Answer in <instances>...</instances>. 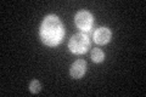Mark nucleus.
Returning <instances> with one entry per match:
<instances>
[{"instance_id": "nucleus-1", "label": "nucleus", "mask_w": 146, "mask_h": 97, "mask_svg": "<svg viewBox=\"0 0 146 97\" xmlns=\"http://www.w3.org/2000/svg\"><path fill=\"white\" fill-rule=\"evenodd\" d=\"M39 34L40 39L46 46L56 48L61 44L63 36H65V27L57 16L48 15L42 22Z\"/></svg>"}, {"instance_id": "nucleus-2", "label": "nucleus", "mask_w": 146, "mask_h": 97, "mask_svg": "<svg viewBox=\"0 0 146 97\" xmlns=\"http://www.w3.org/2000/svg\"><path fill=\"white\" fill-rule=\"evenodd\" d=\"M90 40L89 36L83 32H79L72 36L68 41V49L74 55H83L89 50Z\"/></svg>"}, {"instance_id": "nucleus-3", "label": "nucleus", "mask_w": 146, "mask_h": 97, "mask_svg": "<svg viewBox=\"0 0 146 97\" xmlns=\"http://www.w3.org/2000/svg\"><path fill=\"white\" fill-rule=\"evenodd\" d=\"M74 23L78 28L83 32H89L91 29V27L94 24V17L93 15L86 11V10H80L76 13L74 17Z\"/></svg>"}, {"instance_id": "nucleus-4", "label": "nucleus", "mask_w": 146, "mask_h": 97, "mask_svg": "<svg viewBox=\"0 0 146 97\" xmlns=\"http://www.w3.org/2000/svg\"><path fill=\"white\" fill-rule=\"evenodd\" d=\"M112 33L107 27H100L94 32V41L99 45H106L111 40Z\"/></svg>"}, {"instance_id": "nucleus-5", "label": "nucleus", "mask_w": 146, "mask_h": 97, "mask_svg": "<svg viewBox=\"0 0 146 97\" xmlns=\"http://www.w3.org/2000/svg\"><path fill=\"white\" fill-rule=\"evenodd\" d=\"M86 72V62L84 59H77L70 68V74L73 79H80Z\"/></svg>"}, {"instance_id": "nucleus-6", "label": "nucleus", "mask_w": 146, "mask_h": 97, "mask_svg": "<svg viewBox=\"0 0 146 97\" xmlns=\"http://www.w3.org/2000/svg\"><path fill=\"white\" fill-rule=\"evenodd\" d=\"M91 59L95 63H101L105 59V53L102 50L100 49H93V52H91Z\"/></svg>"}, {"instance_id": "nucleus-7", "label": "nucleus", "mask_w": 146, "mask_h": 97, "mask_svg": "<svg viewBox=\"0 0 146 97\" xmlns=\"http://www.w3.org/2000/svg\"><path fill=\"white\" fill-rule=\"evenodd\" d=\"M29 91L32 92V94H39L40 91H42V84H40V81L39 80H32L31 81V84H29Z\"/></svg>"}]
</instances>
